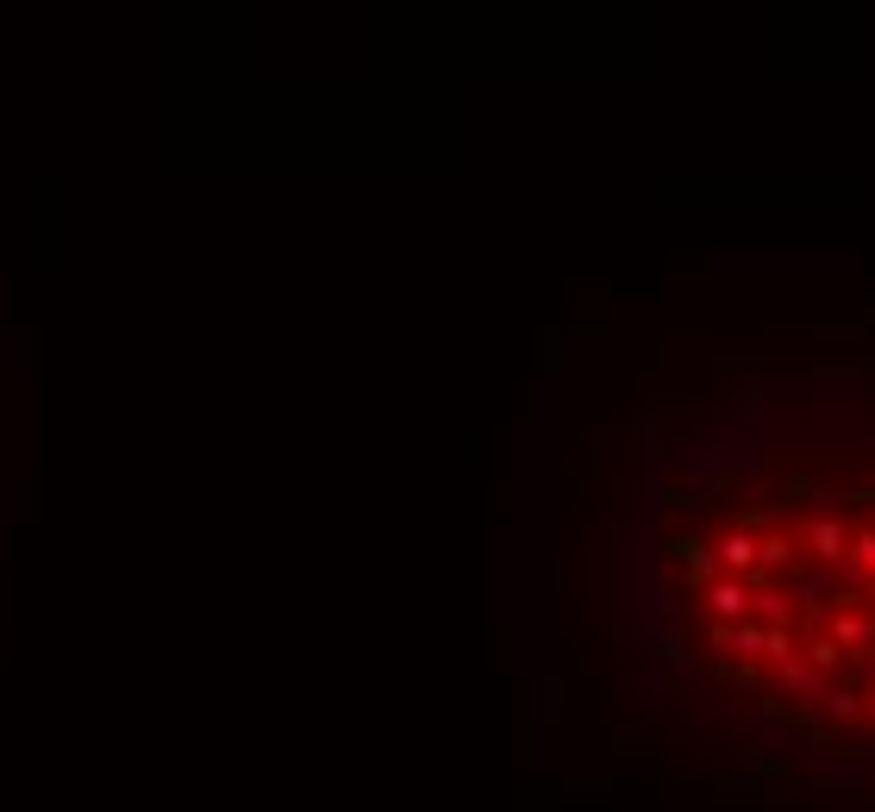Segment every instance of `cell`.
<instances>
[{"label":"cell","instance_id":"1","mask_svg":"<svg viewBox=\"0 0 875 812\" xmlns=\"http://www.w3.org/2000/svg\"><path fill=\"white\" fill-rule=\"evenodd\" d=\"M744 600H751V594H744L739 581H713V588H707V613H713L720 625H732L744 613Z\"/></svg>","mask_w":875,"mask_h":812},{"label":"cell","instance_id":"2","mask_svg":"<svg viewBox=\"0 0 875 812\" xmlns=\"http://www.w3.org/2000/svg\"><path fill=\"white\" fill-rule=\"evenodd\" d=\"M813 550H819V557H838V550H844V525L819 519V525H813Z\"/></svg>","mask_w":875,"mask_h":812},{"label":"cell","instance_id":"3","mask_svg":"<svg viewBox=\"0 0 875 812\" xmlns=\"http://www.w3.org/2000/svg\"><path fill=\"white\" fill-rule=\"evenodd\" d=\"M838 644H875V625L856 619V613H844V619H838Z\"/></svg>","mask_w":875,"mask_h":812},{"label":"cell","instance_id":"4","mask_svg":"<svg viewBox=\"0 0 875 812\" xmlns=\"http://www.w3.org/2000/svg\"><path fill=\"white\" fill-rule=\"evenodd\" d=\"M832 713L838 718H856V713H863V700H856V694H832Z\"/></svg>","mask_w":875,"mask_h":812},{"label":"cell","instance_id":"5","mask_svg":"<svg viewBox=\"0 0 875 812\" xmlns=\"http://www.w3.org/2000/svg\"><path fill=\"white\" fill-rule=\"evenodd\" d=\"M869 718H875V700H869Z\"/></svg>","mask_w":875,"mask_h":812}]
</instances>
